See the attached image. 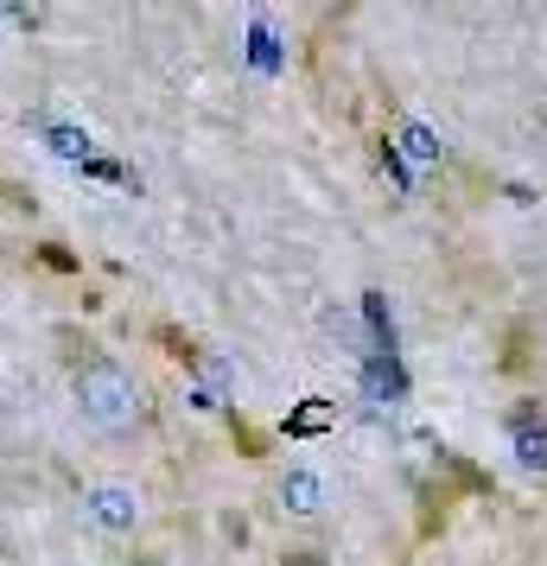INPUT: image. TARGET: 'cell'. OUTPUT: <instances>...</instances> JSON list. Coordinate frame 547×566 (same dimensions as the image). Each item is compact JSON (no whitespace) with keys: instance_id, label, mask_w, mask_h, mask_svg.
I'll return each instance as SVG.
<instances>
[{"instance_id":"1","label":"cell","mask_w":547,"mask_h":566,"mask_svg":"<svg viewBox=\"0 0 547 566\" xmlns=\"http://www.w3.org/2000/svg\"><path fill=\"white\" fill-rule=\"evenodd\" d=\"M77 408L96 420V427H108V433H122V427H134L140 420V382H134L122 363H83L77 369Z\"/></svg>"},{"instance_id":"2","label":"cell","mask_w":547,"mask_h":566,"mask_svg":"<svg viewBox=\"0 0 547 566\" xmlns=\"http://www.w3.org/2000/svg\"><path fill=\"white\" fill-rule=\"evenodd\" d=\"M83 515L103 528V535H128L134 522H140V496L128 484H96L83 490Z\"/></svg>"},{"instance_id":"3","label":"cell","mask_w":547,"mask_h":566,"mask_svg":"<svg viewBox=\"0 0 547 566\" xmlns=\"http://www.w3.org/2000/svg\"><path fill=\"white\" fill-rule=\"evenodd\" d=\"M509 446H516L522 471H547V413H541V401H516V408H509Z\"/></svg>"},{"instance_id":"4","label":"cell","mask_w":547,"mask_h":566,"mask_svg":"<svg viewBox=\"0 0 547 566\" xmlns=\"http://www.w3.org/2000/svg\"><path fill=\"white\" fill-rule=\"evenodd\" d=\"M281 503H287L293 515H318L325 510V484H318L313 471H287V478H281Z\"/></svg>"},{"instance_id":"5","label":"cell","mask_w":547,"mask_h":566,"mask_svg":"<svg viewBox=\"0 0 547 566\" xmlns=\"http://www.w3.org/2000/svg\"><path fill=\"white\" fill-rule=\"evenodd\" d=\"M332 413H338V408L313 395V401H299V413L287 420V433H293V439H306V433H318V427H332Z\"/></svg>"},{"instance_id":"6","label":"cell","mask_w":547,"mask_h":566,"mask_svg":"<svg viewBox=\"0 0 547 566\" xmlns=\"http://www.w3.org/2000/svg\"><path fill=\"white\" fill-rule=\"evenodd\" d=\"M401 154L420 159V166H433V159H440V140L420 128V122H408V128H401Z\"/></svg>"},{"instance_id":"7","label":"cell","mask_w":547,"mask_h":566,"mask_svg":"<svg viewBox=\"0 0 547 566\" xmlns=\"http://www.w3.org/2000/svg\"><path fill=\"white\" fill-rule=\"evenodd\" d=\"M52 147H57L64 159H90V140H83L77 128H52Z\"/></svg>"},{"instance_id":"8","label":"cell","mask_w":547,"mask_h":566,"mask_svg":"<svg viewBox=\"0 0 547 566\" xmlns=\"http://www.w3.org/2000/svg\"><path fill=\"white\" fill-rule=\"evenodd\" d=\"M503 369H528V325L509 332V357H503Z\"/></svg>"},{"instance_id":"9","label":"cell","mask_w":547,"mask_h":566,"mask_svg":"<svg viewBox=\"0 0 547 566\" xmlns=\"http://www.w3.org/2000/svg\"><path fill=\"white\" fill-rule=\"evenodd\" d=\"M281 566H332V560H318V554H287Z\"/></svg>"},{"instance_id":"10","label":"cell","mask_w":547,"mask_h":566,"mask_svg":"<svg viewBox=\"0 0 547 566\" xmlns=\"http://www.w3.org/2000/svg\"><path fill=\"white\" fill-rule=\"evenodd\" d=\"M140 566H159V560H140Z\"/></svg>"}]
</instances>
